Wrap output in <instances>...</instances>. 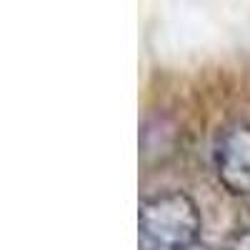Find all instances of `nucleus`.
Returning a JSON list of instances; mask_svg holds the SVG:
<instances>
[{"label": "nucleus", "mask_w": 250, "mask_h": 250, "mask_svg": "<svg viewBox=\"0 0 250 250\" xmlns=\"http://www.w3.org/2000/svg\"><path fill=\"white\" fill-rule=\"evenodd\" d=\"M140 250H188L200 238V210L183 190L150 195L140 203L138 215Z\"/></svg>", "instance_id": "obj_1"}, {"label": "nucleus", "mask_w": 250, "mask_h": 250, "mask_svg": "<svg viewBox=\"0 0 250 250\" xmlns=\"http://www.w3.org/2000/svg\"><path fill=\"white\" fill-rule=\"evenodd\" d=\"M215 173L230 195H250V123L223 130L215 145Z\"/></svg>", "instance_id": "obj_2"}, {"label": "nucleus", "mask_w": 250, "mask_h": 250, "mask_svg": "<svg viewBox=\"0 0 250 250\" xmlns=\"http://www.w3.org/2000/svg\"><path fill=\"white\" fill-rule=\"evenodd\" d=\"M225 250H250V228H245V230H238L230 240H228Z\"/></svg>", "instance_id": "obj_3"}, {"label": "nucleus", "mask_w": 250, "mask_h": 250, "mask_svg": "<svg viewBox=\"0 0 250 250\" xmlns=\"http://www.w3.org/2000/svg\"><path fill=\"white\" fill-rule=\"evenodd\" d=\"M188 250H215V248H210V245H203V243H195V245H190Z\"/></svg>", "instance_id": "obj_4"}]
</instances>
